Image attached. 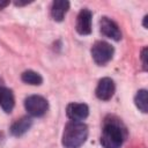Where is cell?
I'll use <instances>...</instances> for the list:
<instances>
[{
    "mask_svg": "<svg viewBox=\"0 0 148 148\" xmlns=\"http://www.w3.org/2000/svg\"><path fill=\"white\" fill-rule=\"evenodd\" d=\"M99 30L104 36H106L108 38H111L116 42H119L121 39V31H120L118 24L113 20H111L106 16H103L99 20Z\"/></svg>",
    "mask_w": 148,
    "mask_h": 148,
    "instance_id": "obj_5",
    "label": "cell"
},
{
    "mask_svg": "<svg viewBox=\"0 0 148 148\" xmlns=\"http://www.w3.org/2000/svg\"><path fill=\"white\" fill-rule=\"evenodd\" d=\"M134 103L141 112H143V113L148 112V97H147V90L146 89H140L135 94Z\"/></svg>",
    "mask_w": 148,
    "mask_h": 148,
    "instance_id": "obj_13",
    "label": "cell"
},
{
    "mask_svg": "<svg viewBox=\"0 0 148 148\" xmlns=\"http://www.w3.org/2000/svg\"><path fill=\"white\" fill-rule=\"evenodd\" d=\"M31 125H32V119L30 117H22L12 124L10 134L14 136H21L29 131Z\"/></svg>",
    "mask_w": 148,
    "mask_h": 148,
    "instance_id": "obj_11",
    "label": "cell"
},
{
    "mask_svg": "<svg viewBox=\"0 0 148 148\" xmlns=\"http://www.w3.org/2000/svg\"><path fill=\"white\" fill-rule=\"evenodd\" d=\"M147 18H148V17H147V15H146V16L143 17V28H147Z\"/></svg>",
    "mask_w": 148,
    "mask_h": 148,
    "instance_id": "obj_17",
    "label": "cell"
},
{
    "mask_svg": "<svg viewBox=\"0 0 148 148\" xmlns=\"http://www.w3.org/2000/svg\"><path fill=\"white\" fill-rule=\"evenodd\" d=\"M116 90V86L112 79L110 77H103L98 81V84L96 87L95 94L96 97L101 101H109L112 98Z\"/></svg>",
    "mask_w": 148,
    "mask_h": 148,
    "instance_id": "obj_6",
    "label": "cell"
},
{
    "mask_svg": "<svg viewBox=\"0 0 148 148\" xmlns=\"http://www.w3.org/2000/svg\"><path fill=\"white\" fill-rule=\"evenodd\" d=\"M0 86H2V84H1V80H0Z\"/></svg>",
    "mask_w": 148,
    "mask_h": 148,
    "instance_id": "obj_18",
    "label": "cell"
},
{
    "mask_svg": "<svg viewBox=\"0 0 148 148\" xmlns=\"http://www.w3.org/2000/svg\"><path fill=\"white\" fill-rule=\"evenodd\" d=\"M67 117L73 121H81L89 114V108L84 103H69L66 108Z\"/></svg>",
    "mask_w": 148,
    "mask_h": 148,
    "instance_id": "obj_8",
    "label": "cell"
},
{
    "mask_svg": "<svg viewBox=\"0 0 148 148\" xmlns=\"http://www.w3.org/2000/svg\"><path fill=\"white\" fill-rule=\"evenodd\" d=\"M21 80L27 83V84H31V86H40L43 83V77L40 76V74H38L35 71L28 69L24 71L21 75Z\"/></svg>",
    "mask_w": 148,
    "mask_h": 148,
    "instance_id": "obj_12",
    "label": "cell"
},
{
    "mask_svg": "<svg viewBox=\"0 0 148 148\" xmlns=\"http://www.w3.org/2000/svg\"><path fill=\"white\" fill-rule=\"evenodd\" d=\"M8 5H9V1H0V9L5 8V7L8 6Z\"/></svg>",
    "mask_w": 148,
    "mask_h": 148,
    "instance_id": "obj_16",
    "label": "cell"
},
{
    "mask_svg": "<svg viewBox=\"0 0 148 148\" xmlns=\"http://www.w3.org/2000/svg\"><path fill=\"white\" fill-rule=\"evenodd\" d=\"M24 108L32 117H42L49 109L47 101L39 95H31L24 99Z\"/></svg>",
    "mask_w": 148,
    "mask_h": 148,
    "instance_id": "obj_4",
    "label": "cell"
},
{
    "mask_svg": "<svg viewBox=\"0 0 148 148\" xmlns=\"http://www.w3.org/2000/svg\"><path fill=\"white\" fill-rule=\"evenodd\" d=\"M126 138L124 124L116 117H108L104 120L101 143L104 148H120Z\"/></svg>",
    "mask_w": 148,
    "mask_h": 148,
    "instance_id": "obj_1",
    "label": "cell"
},
{
    "mask_svg": "<svg viewBox=\"0 0 148 148\" xmlns=\"http://www.w3.org/2000/svg\"><path fill=\"white\" fill-rule=\"evenodd\" d=\"M32 1H15L14 3L16 5V6H24V5H29V3H31Z\"/></svg>",
    "mask_w": 148,
    "mask_h": 148,
    "instance_id": "obj_15",
    "label": "cell"
},
{
    "mask_svg": "<svg viewBox=\"0 0 148 148\" xmlns=\"http://www.w3.org/2000/svg\"><path fill=\"white\" fill-rule=\"evenodd\" d=\"M91 18H92V14L88 8H83L80 10L75 24V29L77 34L86 36L91 32Z\"/></svg>",
    "mask_w": 148,
    "mask_h": 148,
    "instance_id": "obj_7",
    "label": "cell"
},
{
    "mask_svg": "<svg viewBox=\"0 0 148 148\" xmlns=\"http://www.w3.org/2000/svg\"><path fill=\"white\" fill-rule=\"evenodd\" d=\"M15 105V98L13 91L5 87L0 86V106L6 113H10Z\"/></svg>",
    "mask_w": 148,
    "mask_h": 148,
    "instance_id": "obj_9",
    "label": "cell"
},
{
    "mask_svg": "<svg viewBox=\"0 0 148 148\" xmlns=\"http://www.w3.org/2000/svg\"><path fill=\"white\" fill-rule=\"evenodd\" d=\"M88 138V126L81 121H68L62 132V146L65 148H79Z\"/></svg>",
    "mask_w": 148,
    "mask_h": 148,
    "instance_id": "obj_2",
    "label": "cell"
},
{
    "mask_svg": "<svg viewBox=\"0 0 148 148\" xmlns=\"http://www.w3.org/2000/svg\"><path fill=\"white\" fill-rule=\"evenodd\" d=\"M69 9V2L67 0H56L51 5V16L54 21L61 22Z\"/></svg>",
    "mask_w": 148,
    "mask_h": 148,
    "instance_id": "obj_10",
    "label": "cell"
},
{
    "mask_svg": "<svg viewBox=\"0 0 148 148\" xmlns=\"http://www.w3.org/2000/svg\"><path fill=\"white\" fill-rule=\"evenodd\" d=\"M114 49L111 44L104 40L96 42L91 47V57L98 66L106 65L113 57Z\"/></svg>",
    "mask_w": 148,
    "mask_h": 148,
    "instance_id": "obj_3",
    "label": "cell"
},
{
    "mask_svg": "<svg viewBox=\"0 0 148 148\" xmlns=\"http://www.w3.org/2000/svg\"><path fill=\"white\" fill-rule=\"evenodd\" d=\"M141 60H142L143 69L147 71V47H143L141 51Z\"/></svg>",
    "mask_w": 148,
    "mask_h": 148,
    "instance_id": "obj_14",
    "label": "cell"
}]
</instances>
